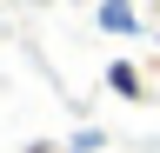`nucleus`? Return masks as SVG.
<instances>
[{"label":"nucleus","instance_id":"nucleus-1","mask_svg":"<svg viewBox=\"0 0 160 153\" xmlns=\"http://www.w3.org/2000/svg\"><path fill=\"white\" fill-rule=\"evenodd\" d=\"M100 20H107L113 33H133V7H127V0H107V7H100Z\"/></svg>","mask_w":160,"mask_h":153}]
</instances>
